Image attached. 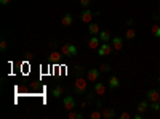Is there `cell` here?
<instances>
[{"label": "cell", "mask_w": 160, "mask_h": 119, "mask_svg": "<svg viewBox=\"0 0 160 119\" xmlns=\"http://www.w3.org/2000/svg\"><path fill=\"white\" fill-rule=\"evenodd\" d=\"M61 53H63V57H66V58L77 57V47L74 44H63L61 45Z\"/></svg>", "instance_id": "2"}, {"label": "cell", "mask_w": 160, "mask_h": 119, "mask_svg": "<svg viewBox=\"0 0 160 119\" xmlns=\"http://www.w3.org/2000/svg\"><path fill=\"white\" fill-rule=\"evenodd\" d=\"M158 84H160V74H158Z\"/></svg>", "instance_id": "32"}, {"label": "cell", "mask_w": 160, "mask_h": 119, "mask_svg": "<svg viewBox=\"0 0 160 119\" xmlns=\"http://www.w3.org/2000/svg\"><path fill=\"white\" fill-rule=\"evenodd\" d=\"M90 117L91 119H101L102 117V111H93V113L90 114Z\"/></svg>", "instance_id": "23"}, {"label": "cell", "mask_w": 160, "mask_h": 119, "mask_svg": "<svg viewBox=\"0 0 160 119\" xmlns=\"http://www.w3.org/2000/svg\"><path fill=\"white\" fill-rule=\"evenodd\" d=\"M95 93L96 95H104L106 93V85L102 82H96L95 84Z\"/></svg>", "instance_id": "13"}, {"label": "cell", "mask_w": 160, "mask_h": 119, "mask_svg": "<svg viewBox=\"0 0 160 119\" xmlns=\"http://www.w3.org/2000/svg\"><path fill=\"white\" fill-rule=\"evenodd\" d=\"M8 48V42L5 40V39H2V40H0V50H2V52H5Z\"/></svg>", "instance_id": "25"}, {"label": "cell", "mask_w": 160, "mask_h": 119, "mask_svg": "<svg viewBox=\"0 0 160 119\" xmlns=\"http://www.w3.org/2000/svg\"><path fill=\"white\" fill-rule=\"evenodd\" d=\"M134 37H136V29H133V27L127 29V32H125V39H128V40H133Z\"/></svg>", "instance_id": "18"}, {"label": "cell", "mask_w": 160, "mask_h": 119, "mask_svg": "<svg viewBox=\"0 0 160 119\" xmlns=\"http://www.w3.org/2000/svg\"><path fill=\"white\" fill-rule=\"evenodd\" d=\"M99 39H101V42H111V31H101Z\"/></svg>", "instance_id": "17"}, {"label": "cell", "mask_w": 160, "mask_h": 119, "mask_svg": "<svg viewBox=\"0 0 160 119\" xmlns=\"http://www.w3.org/2000/svg\"><path fill=\"white\" fill-rule=\"evenodd\" d=\"M152 19H154V21H158V19H160V13L154 15V16H152Z\"/></svg>", "instance_id": "30"}, {"label": "cell", "mask_w": 160, "mask_h": 119, "mask_svg": "<svg viewBox=\"0 0 160 119\" xmlns=\"http://www.w3.org/2000/svg\"><path fill=\"white\" fill-rule=\"evenodd\" d=\"M151 32H152L154 37L158 39V37H160V26H158V24H152V26H151Z\"/></svg>", "instance_id": "20"}, {"label": "cell", "mask_w": 160, "mask_h": 119, "mask_svg": "<svg viewBox=\"0 0 160 119\" xmlns=\"http://www.w3.org/2000/svg\"><path fill=\"white\" fill-rule=\"evenodd\" d=\"M111 69H112V66H111V64H107V63H104V64H101V66H99L101 72H109Z\"/></svg>", "instance_id": "21"}, {"label": "cell", "mask_w": 160, "mask_h": 119, "mask_svg": "<svg viewBox=\"0 0 160 119\" xmlns=\"http://www.w3.org/2000/svg\"><path fill=\"white\" fill-rule=\"evenodd\" d=\"M87 85H88V79L87 77H77L74 81V92L77 95H83L87 93Z\"/></svg>", "instance_id": "1"}, {"label": "cell", "mask_w": 160, "mask_h": 119, "mask_svg": "<svg viewBox=\"0 0 160 119\" xmlns=\"http://www.w3.org/2000/svg\"><path fill=\"white\" fill-rule=\"evenodd\" d=\"M112 47H114V50L120 52L123 48V39L122 37H114L112 39Z\"/></svg>", "instance_id": "11"}, {"label": "cell", "mask_w": 160, "mask_h": 119, "mask_svg": "<svg viewBox=\"0 0 160 119\" xmlns=\"http://www.w3.org/2000/svg\"><path fill=\"white\" fill-rule=\"evenodd\" d=\"M146 97H147V100H149L151 103H152V102H158V98H160V92L155 90V89H152V90H149V92L146 93Z\"/></svg>", "instance_id": "7"}, {"label": "cell", "mask_w": 160, "mask_h": 119, "mask_svg": "<svg viewBox=\"0 0 160 119\" xmlns=\"http://www.w3.org/2000/svg\"><path fill=\"white\" fill-rule=\"evenodd\" d=\"M112 50H114V47L109 44V42H102V44L98 47V55L99 57H107V55L112 53Z\"/></svg>", "instance_id": "3"}, {"label": "cell", "mask_w": 160, "mask_h": 119, "mask_svg": "<svg viewBox=\"0 0 160 119\" xmlns=\"http://www.w3.org/2000/svg\"><path fill=\"white\" fill-rule=\"evenodd\" d=\"M63 106H64V110H66V111L74 110V108H75V100H74V97H71V95L64 97V100H63Z\"/></svg>", "instance_id": "5"}, {"label": "cell", "mask_w": 160, "mask_h": 119, "mask_svg": "<svg viewBox=\"0 0 160 119\" xmlns=\"http://www.w3.org/2000/svg\"><path fill=\"white\" fill-rule=\"evenodd\" d=\"M158 103H160V98H158Z\"/></svg>", "instance_id": "33"}, {"label": "cell", "mask_w": 160, "mask_h": 119, "mask_svg": "<svg viewBox=\"0 0 160 119\" xmlns=\"http://www.w3.org/2000/svg\"><path fill=\"white\" fill-rule=\"evenodd\" d=\"M109 87L111 89H119L120 87V81H119L117 76H111L109 77Z\"/></svg>", "instance_id": "12"}, {"label": "cell", "mask_w": 160, "mask_h": 119, "mask_svg": "<svg viewBox=\"0 0 160 119\" xmlns=\"http://www.w3.org/2000/svg\"><path fill=\"white\" fill-rule=\"evenodd\" d=\"M151 110L155 111V113L160 111V103H158V102H152V103H151Z\"/></svg>", "instance_id": "24"}, {"label": "cell", "mask_w": 160, "mask_h": 119, "mask_svg": "<svg viewBox=\"0 0 160 119\" xmlns=\"http://www.w3.org/2000/svg\"><path fill=\"white\" fill-rule=\"evenodd\" d=\"M93 15H95V13L91 12L90 8H83L82 15H80V19H82V23H85V24L88 23V24H90V23H91V19H93Z\"/></svg>", "instance_id": "6"}, {"label": "cell", "mask_w": 160, "mask_h": 119, "mask_svg": "<svg viewBox=\"0 0 160 119\" xmlns=\"http://www.w3.org/2000/svg\"><path fill=\"white\" fill-rule=\"evenodd\" d=\"M147 108H149V100H143V102L138 103V108H136V110H138V113H144Z\"/></svg>", "instance_id": "15"}, {"label": "cell", "mask_w": 160, "mask_h": 119, "mask_svg": "<svg viewBox=\"0 0 160 119\" xmlns=\"http://www.w3.org/2000/svg\"><path fill=\"white\" fill-rule=\"evenodd\" d=\"M114 116H115L114 108H104V110H102V117L104 119H112Z\"/></svg>", "instance_id": "14"}, {"label": "cell", "mask_w": 160, "mask_h": 119, "mask_svg": "<svg viewBox=\"0 0 160 119\" xmlns=\"http://www.w3.org/2000/svg\"><path fill=\"white\" fill-rule=\"evenodd\" d=\"M67 116H69V119H83V114H82V113H77V111H74V110H71Z\"/></svg>", "instance_id": "19"}, {"label": "cell", "mask_w": 160, "mask_h": 119, "mask_svg": "<svg viewBox=\"0 0 160 119\" xmlns=\"http://www.w3.org/2000/svg\"><path fill=\"white\" fill-rule=\"evenodd\" d=\"M11 0H0V5H8Z\"/></svg>", "instance_id": "29"}, {"label": "cell", "mask_w": 160, "mask_h": 119, "mask_svg": "<svg viewBox=\"0 0 160 119\" xmlns=\"http://www.w3.org/2000/svg\"><path fill=\"white\" fill-rule=\"evenodd\" d=\"M99 24H96V23H90L88 24V34L90 36H99Z\"/></svg>", "instance_id": "10"}, {"label": "cell", "mask_w": 160, "mask_h": 119, "mask_svg": "<svg viewBox=\"0 0 160 119\" xmlns=\"http://www.w3.org/2000/svg\"><path fill=\"white\" fill-rule=\"evenodd\" d=\"M63 93H64V89L61 87V85H56V87L51 90V95L54 97V98H59V97H61Z\"/></svg>", "instance_id": "16"}, {"label": "cell", "mask_w": 160, "mask_h": 119, "mask_svg": "<svg viewBox=\"0 0 160 119\" xmlns=\"http://www.w3.org/2000/svg\"><path fill=\"white\" fill-rule=\"evenodd\" d=\"M158 13H160V3H158Z\"/></svg>", "instance_id": "31"}, {"label": "cell", "mask_w": 160, "mask_h": 119, "mask_svg": "<svg viewBox=\"0 0 160 119\" xmlns=\"http://www.w3.org/2000/svg\"><path fill=\"white\" fill-rule=\"evenodd\" d=\"M130 117H131V116H130L128 113H122V114H120V119H130Z\"/></svg>", "instance_id": "27"}, {"label": "cell", "mask_w": 160, "mask_h": 119, "mask_svg": "<svg viewBox=\"0 0 160 119\" xmlns=\"http://www.w3.org/2000/svg\"><path fill=\"white\" fill-rule=\"evenodd\" d=\"M72 23H74V16H72L71 13H66V15L61 18V24L66 26V27H69Z\"/></svg>", "instance_id": "9"}, {"label": "cell", "mask_w": 160, "mask_h": 119, "mask_svg": "<svg viewBox=\"0 0 160 119\" xmlns=\"http://www.w3.org/2000/svg\"><path fill=\"white\" fill-rule=\"evenodd\" d=\"M99 74H101L99 68H91V69H88V71H87V79H88V82H98V81H99Z\"/></svg>", "instance_id": "4"}, {"label": "cell", "mask_w": 160, "mask_h": 119, "mask_svg": "<svg viewBox=\"0 0 160 119\" xmlns=\"http://www.w3.org/2000/svg\"><path fill=\"white\" fill-rule=\"evenodd\" d=\"M90 2H91V0H80V5H82L83 8H88V5H90Z\"/></svg>", "instance_id": "26"}, {"label": "cell", "mask_w": 160, "mask_h": 119, "mask_svg": "<svg viewBox=\"0 0 160 119\" xmlns=\"http://www.w3.org/2000/svg\"><path fill=\"white\" fill-rule=\"evenodd\" d=\"M63 55V53H58V52H53V53H50V60L51 61H59V57Z\"/></svg>", "instance_id": "22"}, {"label": "cell", "mask_w": 160, "mask_h": 119, "mask_svg": "<svg viewBox=\"0 0 160 119\" xmlns=\"http://www.w3.org/2000/svg\"><path fill=\"white\" fill-rule=\"evenodd\" d=\"M144 116H143V113H136L134 114V119H143Z\"/></svg>", "instance_id": "28"}, {"label": "cell", "mask_w": 160, "mask_h": 119, "mask_svg": "<svg viewBox=\"0 0 160 119\" xmlns=\"http://www.w3.org/2000/svg\"><path fill=\"white\" fill-rule=\"evenodd\" d=\"M99 36H91V39L88 40V47L91 48V50H98V47H99Z\"/></svg>", "instance_id": "8"}]
</instances>
